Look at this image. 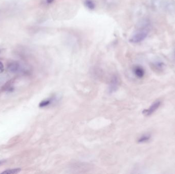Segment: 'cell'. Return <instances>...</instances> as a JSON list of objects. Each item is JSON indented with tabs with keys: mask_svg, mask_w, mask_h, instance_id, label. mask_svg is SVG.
Here are the masks:
<instances>
[{
	"mask_svg": "<svg viewBox=\"0 0 175 174\" xmlns=\"http://www.w3.org/2000/svg\"><path fill=\"white\" fill-rule=\"evenodd\" d=\"M149 34V29L148 27L139 30L137 32L134 33V35L131 37L130 42L134 44L140 43L145 40L148 36Z\"/></svg>",
	"mask_w": 175,
	"mask_h": 174,
	"instance_id": "obj_1",
	"label": "cell"
},
{
	"mask_svg": "<svg viewBox=\"0 0 175 174\" xmlns=\"http://www.w3.org/2000/svg\"><path fill=\"white\" fill-rule=\"evenodd\" d=\"M59 100V97L58 95H54L49 98L44 100L39 104V107L40 108H45L53 105L58 102Z\"/></svg>",
	"mask_w": 175,
	"mask_h": 174,
	"instance_id": "obj_2",
	"label": "cell"
},
{
	"mask_svg": "<svg viewBox=\"0 0 175 174\" xmlns=\"http://www.w3.org/2000/svg\"><path fill=\"white\" fill-rule=\"evenodd\" d=\"M120 85V79L117 75H114L111 79L109 83L108 91L109 94H113L118 89L119 86Z\"/></svg>",
	"mask_w": 175,
	"mask_h": 174,
	"instance_id": "obj_3",
	"label": "cell"
},
{
	"mask_svg": "<svg viewBox=\"0 0 175 174\" xmlns=\"http://www.w3.org/2000/svg\"><path fill=\"white\" fill-rule=\"evenodd\" d=\"M161 104V102L160 100H157L152 104L148 109H145L142 111V114L145 116H149L156 112L157 109L159 108Z\"/></svg>",
	"mask_w": 175,
	"mask_h": 174,
	"instance_id": "obj_4",
	"label": "cell"
},
{
	"mask_svg": "<svg viewBox=\"0 0 175 174\" xmlns=\"http://www.w3.org/2000/svg\"><path fill=\"white\" fill-rule=\"evenodd\" d=\"M133 73L137 78L141 79L144 77L145 74V71L144 68L140 65H136L133 68Z\"/></svg>",
	"mask_w": 175,
	"mask_h": 174,
	"instance_id": "obj_5",
	"label": "cell"
},
{
	"mask_svg": "<svg viewBox=\"0 0 175 174\" xmlns=\"http://www.w3.org/2000/svg\"><path fill=\"white\" fill-rule=\"evenodd\" d=\"M19 65L17 62H12L9 64L8 69L10 72L15 73L19 70Z\"/></svg>",
	"mask_w": 175,
	"mask_h": 174,
	"instance_id": "obj_6",
	"label": "cell"
},
{
	"mask_svg": "<svg viewBox=\"0 0 175 174\" xmlns=\"http://www.w3.org/2000/svg\"><path fill=\"white\" fill-rule=\"evenodd\" d=\"M152 66L156 71H161L165 68V64L162 62H156L152 64Z\"/></svg>",
	"mask_w": 175,
	"mask_h": 174,
	"instance_id": "obj_7",
	"label": "cell"
},
{
	"mask_svg": "<svg viewBox=\"0 0 175 174\" xmlns=\"http://www.w3.org/2000/svg\"><path fill=\"white\" fill-rule=\"evenodd\" d=\"M150 137H151V136H150V134H144L138 138L137 141H138V143H141V144L145 143V142L149 141L150 140Z\"/></svg>",
	"mask_w": 175,
	"mask_h": 174,
	"instance_id": "obj_8",
	"label": "cell"
},
{
	"mask_svg": "<svg viewBox=\"0 0 175 174\" xmlns=\"http://www.w3.org/2000/svg\"><path fill=\"white\" fill-rule=\"evenodd\" d=\"M85 5L89 9L94 10L95 8V4L92 0H85Z\"/></svg>",
	"mask_w": 175,
	"mask_h": 174,
	"instance_id": "obj_9",
	"label": "cell"
},
{
	"mask_svg": "<svg viewBox=\"0 0 175 174\" xmlns=\"http://www.w3.org/2000/svg\"><path fill=\"white\" fill-rule=\"evenodd\" d=\"M21 169H8V170H6L5 171H3L2 174H17V173H19L21 171Z\"/></svg>",
	"mask_w": 175,
	"mask_h": 174,
	"instance_id": "obj_10",
	"label": "cell"
},
{
	"mask_svg": "<svg viewBox=\"0 0 175 174\" xmlns=\"http://www.w3.org/2000/svg\"><path fill=\"white\" fill-rule=\"evenodd\" d=\"M3 69H4V65H3V64L0 61V71H3Z\"/></svg>",
	"mask_w": 175,
	"mask_h": 174,
	"instance_id": "obj_11",
	"label": "cell"
},
{
	"mask_svg": "<svg viewBox=\"0 0 175 174\" xmlns=\"http://www.w3.org/2000/svg\"><path fill=\"white\" fill-rule=\"evenodd\" d=\"M54 1L55 0H46V2H47V4H52Z\"/></svg>",
	"mask_w": 175,
	"mask_h": 174,
	"instance_id": "obj_12",
	"label": "cell"
},
{
	"mask_svg": "<svg viewBox=\"0 0 175 174\" xmlns=\"http://www.w3.org/2000/svg\"><path fill=\"white\" fill-rule=\"evenodd\" d=\"M3 162H4V161H0V166H1V165L3 163Z\"/></svg>",
	"mask_w": 175,
	"mask_h": 174,
	"instance_id": "obj_13",
	"label": "cell"
},
{
	"mask_svg": "<svg viewBox=\"0 0 175 174\" xmlns=\"http://www.w3.org/2000/svg\"><path fill=\"white\" fill-rule=\"evenodd\" d=\"M174 55H175V54H174Z\"/></svg>",
	"mask_w": 175,
	"mask_h": 174,
	"instance_id": "obj_14",
	"label": "cell"
}]
</instances>
